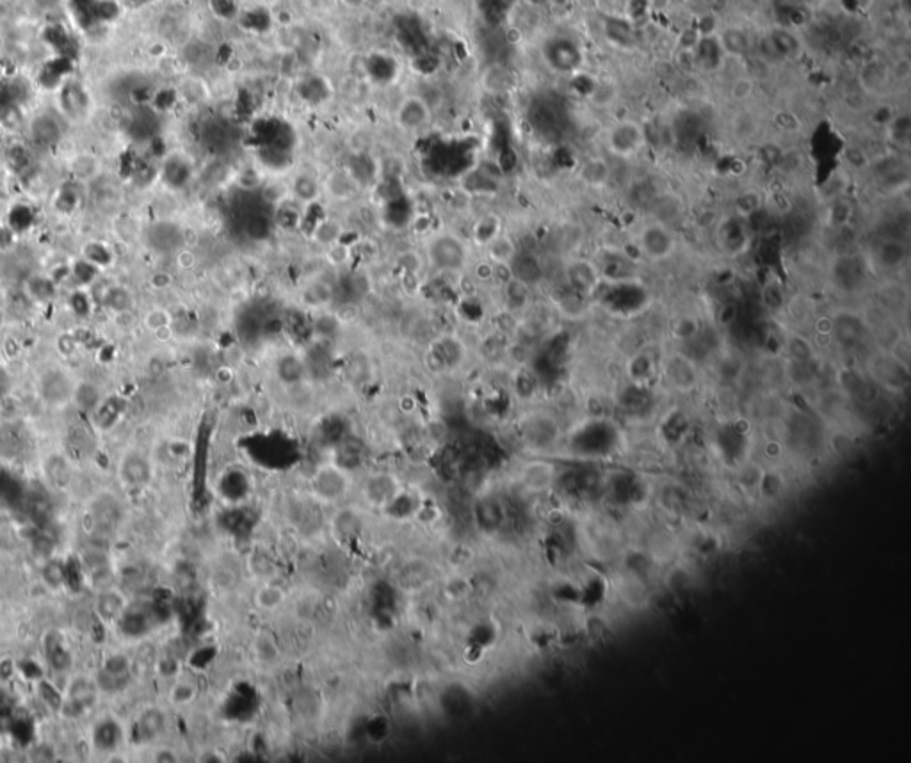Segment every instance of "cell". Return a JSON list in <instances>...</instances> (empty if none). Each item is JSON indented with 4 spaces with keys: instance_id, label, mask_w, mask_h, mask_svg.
<instances>
[{
    "instance_id": "27",
    "label": "cell",
    "mask_w": 911,
    "mask_h": 763,
    "mask_svg": "<svg viewBox=\"0 0 911 763\" xmlns=\"http://www.w3.org/2000/svg\"><path fill=\"white\" fill-rule=\"evenodd\" d=\"M144 324H147L148 330L151 331H162V330H171L173 326V315L168 312V310L164 308H153L147 313V317H144Z\"/></svg>"
},
{
    "instance_id": "14",
    "label": "cell",
    "mask_w": 911,
    "mask_h": 763,
    "mask_svg": "<svg viewBox=\"0 0 911 763\" xmlns=\"http://www.w3.org/2000/svg\"><path fill=\"white\" fill-rule=\"evenodd\" d=\"M147 242L157 253H177L182 248V232L171 223H155L147 230Z\"/></svg>"
},
{
    "instance_id": "5",
    "label": "cell",
    "mask_w": 911,
    "mask_h": 763,
    "mask_svg": "<svg viewBox=\"0 0 911 763\" xmlns=\"http://www.w3.org/2000/svg\"><path fill=\"white\" fill-rule=\"evenodd\" d=\"M661 372L680 394H691L700 385V369L698 363L683 351L666 352L661 360Z\"/></svg>"
},
{
    "instance_id": "32",
    "label": "cell",
    "mask_w": 911,
    "mask_h": 763,
    "mask_svg": "<svg viewBox=\"0 0 911 763\" xmlns=\"http://www.w3.org/2000/svg\"><path fill=\"white\" fill-rule=\"evenodd\" d=\"M365 2H367V0H342V4L347 6V8H351V9L361 8V6L365 4Z\"/></svg>"
},
{
    "instance_id": "22",
    "label": "cell",
    "mask_w": 911,
    "mask_h": 763,
    "mask_svg": "<svg viewBox=\"0 0 911 763\" xmlns=\"http://www.w3.org/2000/svg\"><path fill=\"white\" fill-rule=\"evenodd\" d=\"M890 77V69L885 68L879 63H872V65H868L867 69L861 75V84H864L865 89L868 93H877V91H881L883 86H886V80Z\"/></svg>"
},
{
    "instance_id": "24",
    "label": "cell",
    "mask_w": 911,
    "mask_h": 763,
    "mask_svg": "<svg viewBox=\"0 0 911 763\" xmlns=\"http://www.w3.org/2000/svg\"><path fill=\"white\" fill-rule=\"evenodd\" d=\"M32 133L36 141L41 144H52L56 139H59V125L50 118H39L34 121Z\"/></svg>"
},
{
    "instance_id": "1",
    "label": "cell",
    "mask_w": 911,
    "mask_h": 763,
    "mask_svg": "<svg viewBox=\"0 0 911 763\" xmlns=\"http://www.w3.org/2000/svg\"><path fill=\"white\" fill-rule=\"evenodd\" d=\"M424 260L442 275H461L470 266V246L454 232H438L427 239Z\"/></svg>"
},
{
    "instance_id": "30",
    "label": "cell",
    "mask_w": 911,
    "mask_h": 763,
    "mask_svg": "<svg viewBox=\"0 0 911 763\" xmlns=\"http://www.w3.org/2000/svg\"><path fill=\"white\" fill-rule=\"evenodd\" d=\"M499 270H500L499 267L493 266V264H491L490 260H486V258L482 262L475 264V266L472 267L473 278L478 279V281H481V283H488V281L497 278V272H499Z\"/></svg>"
},
{
    "instance_id": "12",
    "label": "cell",
    "mask_w": 911,
    "mask_h": 763,
    "mask_svg": "<svg viewBox=\"0 0 911 763\" xmlns=\"http://www.w3.org/2000/svg\"><path fill=\"white\" fill-rule=\"evenodd\" d=\"M482 248H484L486 260H490V262L493 264V266L499 267V269H509V266L513 264L516 255L520 253L516 240L513 239L509 233L504 232V230L500 233H497V235H495L488 244L482 246Z\"/></svg>"
},
{
    "instance_id": "10",
    "label": "cell",
    "mask_w": 911,
    "mask_h": 763,
    "mask_svg": "<svg viewBox=\"0 0 911 763\" xmlns=\"http://www.w3.org/2000/svg\"><path fill=\"white\" fill-rule=\"evenodd\" d=\"M870 376L881 383L886 390H901L906 386L908 365L901 363L888 351H881L870 358Z\"/></svg>"
},
{
    "instance_id": "3",
    "label": "cell",
    "mask_w": 911,
    "mask_h": 763,
    "mask_svg": "<svg viewBox=\"0 0 911 763\" xmlns=\"http://www.w3.org/2000/svg\"><path fill=\"white\" fill-rule=\"evenodd\" d=\"M636 248L643 258L652 264L667 262L678 249L675 232L666 223H646L636 235Z\"/></svg>"
},
{
    "instance_id": "7",
    "label": "cell",
    "mask_w": 911,
    "mask_h": 763,
    "mask_svg": "<svg viewBox=\"0 0 911 763\" xmlns=\"http://www.w3.org/2000/svg\"><path fill=\"white\" fill-rule=\"evenodd\" d=\"M351 477L347 470L335 463H324L315 470L312 477V488L321 498L335 500L347 491Z\"/></svg>"
},
{
    "instance_id": "17",
    "label": "cell",
    "mask_w": 911,
    "mask_h": 763,
    "mask_svg": "<svg viewBox=\"0 0 911 763\" xmlns=\"http://www.w3.org/2000/svg\"><path fill=\"white\" fill-rule=\"evenodd\" d=\"M529 285L522 283L520 279L513 278L509 275V279H506L502 285L504 303H506L509 310H524L527 303H529Z\"/></svg>"
},
{
    "instance_id": "31",
    "label": "cell",
    "mask_w": 911,
    "mask_h": 763,
    "mask_svg": "<svg viewBox=\"0 0 911 763\" xmlns=\"http://www.w3.org/2000/svg\"><path fill=\"white\" fill-rule=\"evenodd\" d=\"M193 696H194V691H193V687H191L189 683H177V685L173 687L171 699L175 701V703H180V705L189 703L191 699H193Z\"/></svg>"
},
{
    "instance_id": "20",
    "label": "cell",
    "mask_w": 911,
    "mask_h": 763,
    "mask_svg": "<svg viewBox=\"0 0 911 763\" xmlns=\"http://www.w3.org/2000/svg\"><path fill=\"white\" fill-rule=\"evenodd\" d=\"M581 176L586 184L593 185V187H600V185L607 184V180H609L610 176L609 164H607L603 159H598V157L589 159L588 162L582 164Z\"/></svg>"
},
{
    "instance_id": "13",
    "label": "cell",
    "mask_w": 911,
    "mask_h": 763,
    "mask_svg": "<svg viewBox=\"0 0 911 763\" xmlns=\"http://www.w3.org/2000/svg\"><path fill=\"white\" fill-rule=\"evenodd\" d=\"M908 260V248L903 240L885 239L877 244L874 251V262L885 272H897L903 269Z\"/></svg>"
},
{
    "instance_id": "29",
    "label": "cell",
    "mask_w": 911,
    "mask_h": 763,
    "mask_svg": "<svg viewBox=\"0 0 911 763\" xmlns=\"http://www.w3.org/2000/svg\"><path fill=\"white\" fill-rule=\"evenodd\" d=\"M326 260L330 266L333 267H344L347 266L349 260H351V248L345 246L342 240L336 242V244L330 246L326 248Z\"/></svg>"
},
{
    "instance_id": "8",
    "label": "cell",
    "mask_w": 911,
    "mask_h": 763,
    "mask_svg": "<svg viewBox=\"0 0 911 763\" xmlns=\"http://www.w3.org/2000/svg\"><path fill=\"white\" fill-rule=\"evenodd\" d=\"M520 480L524 488H527L529 491L542 493V491H546L557 484V466L555 463L548 461L545 455H536V458L525 461L524 466L520 468Z\"/></svg>"
},
{
    "instance_id": "4",
    "label": "cell",
    "mask_w": 911,
    "mask_h": 763,
    "mask_svg": "<svg viewBox=\"0 0 911 763\" xmlns=\"http://www.w3.org/2000/svg\"><path fill=\"white\" fill-rule=\"evenodd\" d=\"M646 132L643 125L636 120H621L610 125L605 133V144L609 151L621 159H630L645 150Z\"/></svg>"
},
{
    "instance_id": "28",
    "label": "cell",
    "mask_w": 911,
    "mask_h": 763,
    "mask_svg": "<svg viewBox=\"0 0 911 763\" xmlns=\"http://www.w3.org/2000/svg\"><path fill=\"white\" fill-rule=\"evenodd\" d=\"M753 91H755V82H753L751 77L748 75H742V77H737L733 80L730 87V95L731 98L737 100V102H746L753 96Z\"/></svg>"
},
{
    "instance_id": "16",
    "label": "cell",
    "mask_w": 911,
    "mask_h": 763,
    "mask_svg": "<svg viewBox=\"0 0 911 763\" xmlns=\"http://www.w3.org/2000/svg\"><path fill=\"white\" fill-rule=\"evenodd\" d=\"M342 235H344V226H342V223L335 217H328L323 219V221H319V223L315 224L314 230H312V240L324 249L336 244V242H340V240H342Z\"/></svg>"
},
{
    "instance_id": "11",
    "label": "cell",
    "mask_w": 911,
    "mask_h": 763,
    "mask_svg": "<svg viewBox=\"0 0 911 763\" xmlns=\"http://www.w3.org/2000/svg\"><path fill=\"white\" fill-rule=\"evenodd\" d=\"M299 301H301V305L305 308L326 310L335 301V288H333V285L328 279L321 278V276L310 278L306 279L301 290H299Z\"/></svg>"
},
{
    "instance_id": "18",
    "label": "cell",
    "mask_w": 911,
    "mask_h": 763,
    "mask_svg": "<svg viewBox=\"0 0 911 763\" xmlns=\"http://www.w3.org/2000/svg\"><path fill=\"white\" fill-rule=\"evenodd\" d=\"M323 191H328L335 200L344 202V200L354 196V193H356V182L349 175H345L344 171H336L328 176L326 182L323 184Z\"/></svg>"
},
{
    "instance_id": "9",
    "label": "cell",
    "mask_w": 911,
    "mask_h": 763,
    "mask_svg": "<svg viewBox=\"0 0 911 763\" xmlns=\"http://www.w3.org/2000/svg\"><path fill=\"white\" fill-rule=\"evenodd\" d=\"M429 103L418 95H408L400 100L396 109V123L403 132H418L431 123Z\"/></svg>"
},
{
    "instance_id": "26",
    "label": "cell",
    "mask_w": 911,
    "mask_h": 763,
    "mask_svg": "<svg viewBox=\"0 0 911 763\" xmlns=\"http://www.w3.org/2000/svg\"><path fill=\"white\" fill-rule=\"evenodd\" d=\"M74 402H77L82 409H96L102 400H100V394L93 385H81L75 386V394H74Z\"/></svg>"
},
{
    "instance_id": "19",
    "label": "cell",
    "mask_w": 911,
    "mask_h": 763,
    "mask_svg": "<svg viewBox=\"0 0 911 763\" xmlns=\"http://www.w3.org/2000/svg\"><path fill=\"white\" fill-rule=\"evenodd\" d=\"M103 305H105L109 312L121 315V313H127L132 310L133 297L129 288L116 285V287H111L105 290V294H103Z\"/></svg>"
},
{
    "instance_id": "6",
    "label": "cell",
    "mask_w": 911,
    "mask_h": 763,
    "mask_svg": "<svg viewBox=\"0 0 911 763\" xmlns=\"http://www.w3.org/2000/svg\"><path fill=\"white\" fill-rule=\"evenodd\" d=\"M75 383L72 381L68 374L61 369H48L39 376L38 391L39 397L45 404L52 407H65L66 404L74 402Z\"/></svg>"
},
{
    "instance_id": "15",
    "label": "cell",
    "mask_w": 911,
    "mask_h": 763,
    "mask_svg": "<svg viewBox=\"0 0 911 763\" xmlns=\"http://www.w3.org/2000/svg\"><path fill=\"white\" fill-rule=\"evenodd\" d=\"M150 463L148 459L141 454H127L120 464V475L123 477L127 484L142 486L150 477Z\"/></svg>"
},
{
    "instance_id": "2",
    "label": "cell",
    "mask_w": 911,
    "mask_h": 763,
    "mask_svg": "<svg viewBox=\"0 0 911 763\" xmlns=\"http://www.w3.org/2000/svg\"><path fill=\"white\" fill-rule=\"evenodd\" d=\"M520 440L534 455H546L561 447L563 431L559 427L555 416L545 411L527 415L520 424Z\"/></svg>"
},
{
    "instance_id": "23",
    "label": "cell",
    "mask_w": 911,
    "mask_h": 763,
    "mask_svg": "<svg viewBox=\"0 0 911 763\" xmlns=\"http://www.w3.org/2000/svg\"><path fill=\"white\" fill-rule=\"evenodd\" d=\"M760 206L762 196L757 191H746V193L739 194L733 203L735 214L739 215V217H751L755 212L760 211Z\"/></svg>"
},
{
    "instance_id": "21",
    "label": "cell",
    "mask_w": 911,
    "mask_h": 763,
    "mask_svg": "<svg viewBox=\"0 0 911 763\" xmlns=\"http://www.w3.org/2000/svg\"><path fill=\"white\" fill-rule=\"evenodd\" d=\"M130 671V662L125 655H121V653H114V655L107 656L105 662L102 665V674L103 678L107 680V682H121L123 678L129 674Z\"/></svg>"
},
{
    "instance_id": "25",
    "label": "cell",
    "mask_w": 911,
    "mask_h": 763,
    "mask_svg": "<svg viewBox=\"0 0 911 763\" xmlns=\"http://www.w3.org/2000/svg\"><path fill=\"white\" fill-rule=\"evenodd\" d=\"M500 232H502V228H500L499 221L495 217H491V215L479 219L478 223H475V226H473V237H475V240H478L481 246L488 244V242Z\"/></svg>"
}]
</instances>
